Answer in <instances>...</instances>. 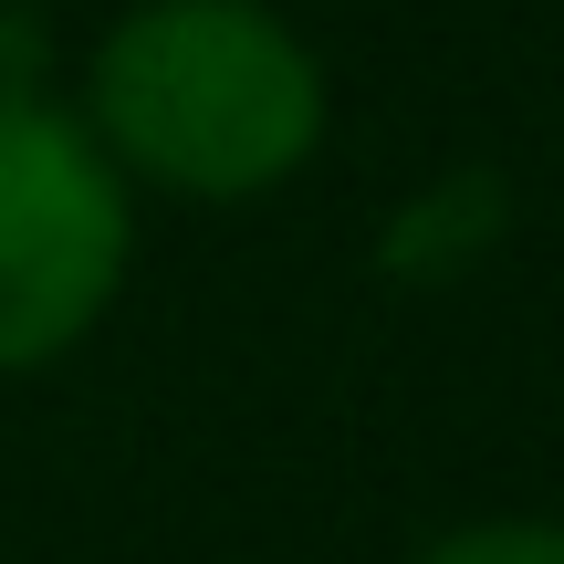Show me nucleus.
<instances>
[{"label": "nucleus", "mask_w": 564, "mask_h": 564, "mask_svg": "<svg viewBox=\"0 0 564 564\" xmlns=\"http://www.w3.org/2000/svg\"><path fill=\"white\" fill-rule=\"evenodd\" d=\"M84 137L167 199H262L324 147V63L272 0H137L84 63Z\"/></svg>", "instance_id": "1"}, {"label": "nucleus", "mask_w": 564, "mask_h": 564, "mask_svg": "<svg viewBox=\"0 0 564 564\" xmlns=\"http://www.w3.org/2000/svg\"><path fill=\"white\" fill-rule=\"evenodd\" d=\"M137 199L116 158L32 84H0V377L74 356L126 293Z\"/></svg>", "instance_id": "2"}, {"label": "nucleus", "mask_w": 564, "mask_h": 564, "mask_svg": "<svg viewBox=\"0 0 564 564\" xmlns=\"http://www.w3.org/2000/svg\"><path fill=\"white\" fill-rule=\"evenodd\" d=\"M419 564H564V523H533V512H502V523H460V533H440Z\"/></svg>", "instance_id": "3"}]
</instances>
